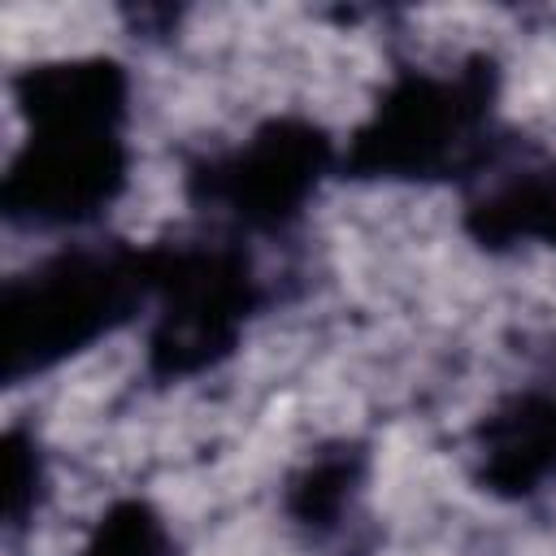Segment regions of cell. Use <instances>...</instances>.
<instances>
[{"label": "cell", "mask_w": 556, "mask_h": 556, "mask_svg": "<svg viewBox=\"0 0 556 556\" xmlns=\"http://www.w3.org/2000/svg\"><path fill=\"white\" fill-rule=\"evenodd\" d=\"M78 556H174V539L156 504L126 495L96 517Z\"/></svg>", "instance_id": "10"}, {"label": "cell", "mask_w": 556, "mask_h": 556, "mask_svg": "<svg viewBox=\"0 0 556 556\" xmlns=\"http://www.w3.org/2000/svg\"><path fill=\"white\" fill-rule=\"evenodd\" d=\"M13 100L26 126H126L130 74L113 56L35 61L13 78Z\"/></svg>", "instance_id": "7"}, {"label": "cell", "mask_w": 556, "mask_h": 556, "mask_svg": "<svg viewBox=\"0 0 556 556\" xmlns=\"http://www.w3.org/2000/svg\"><path fill=\"white\" fill-rule=\"evenodd\" d=\"M556 478V421L543 387L513 391L473 426V482L495 500H530Z\"/></svg>", "instance_id": "6"}, {"label": "cell", "mask_w": 556, "mask_h": 556, "mask_svg": "<svg viewBox=\"0 0 556 556\" xmlns=\"http://www.w3.org/2000/svg\"><path fill=\"white\" fill-rule=\"evenodd\" d=\"M152 300L148 248L130 243H78L43 256L26 274L4 282L0 300V352L4 382L52 374L83 356L113 330H122Z\"/></svg>", "instance_id": "2"}, {"label": "cell", "mask_w": 556, "mask_h": 556, "mask_svg": "<svg viewBox=\"0 0 556 556\" xmlns=\"http://www.w3.org/2000/svg\"><path fill=\"white\" fill-rule=\"evenodd\" d=\"M152 321L143 343L148 378L187 382L217 369L243 343L261 308V278L243 243L226 235L165 239L148 248Z\"/></svg>", "instance_id": "3"}, {"label": "cell", "mask_w": 556, "mask_h": 556, "mask_svg": "<svg viewBox=\"0 0 556 556\" xmlns=\"http://www.w3.org/2000/svg\"><path fill=\"white\" fill-rule=\"evenodd\" d=\"M334 169V139L317 122L282 113L252 126L239 143L200 156L187 169V200L239 230L278 235L308 213Z\"/></svg>", "instance_id": "4"}, {"label": "cell", "mask_w": 556, "mask_h": 556, "mask_svg": "<svg viewBox=\"0 0 556 556\" xmlns=\"http://www.w3.org/2000/svg\"><path fill=\"white\" fill-rule=\"evenodd\" d=\"M500 70L469 56L456 70H400L339 152L356 182H443L486 165L495 148Z\"/></svg>", "instance_id": "1"}, {"label": "cell", "mask_w": 556, "mask_h": 556, "mask_svg": "<svg viewBox=\"0 0 556 556\" xmlns=\"http://www.w3.org/2000/svg\"><path fill=\"white\" fill-rule=\"evenodd\" d=\"M365 486V447L330 443L317 447L282 486L287 517L308 534H330Z\"/></svg>", "instance_id": "9"}, {"label": "cell", "mask_w": 556, "mask_h": 556, "mask_svg": "<svg viewBox=\"0 0 556 556\" xmlns=\"http://www.w3.org/2000/svg\"><path fill=\"white\" fill-rule=\"evenodd\" d=\"M465 235L486 252L539 243L556 252V161L513 169L465 200Z\"/></svg>", "instance_id": "8"}, {"label": "cell", "mask_w": 556, "mask_h": 556, "mask_svg": "<svg viewBox=\"0 0 556 556\" xmlns=\"http://www.w3.org/2000/svg\"><path fill=\"white\" fill-rule=\"evenodd\" d=\"M543 395H547V408H552V421H556V382H552V387H543Z\"/></svg>", "instance_id": "12"}, {"label": "cell", "mask_w": 556, "mask_h": 556, "mask_svg": "<svg viewBox=\"0 0 556 556\" xmlns=\"http://www.w3.org/2000/svg\"><path fill=\"white\" fill-rule=\"evenodd\" d=\"M126 182V126H26L0 182V208L17 230H74L104 217Z\"/></svg>", "instance_id": "5"}, {"label": "cell", "mask_w": 556, "mask_h": 556, "mask_svg": "<svg viewBox=\"0 0 556 556\" xmlns=\"http://www.w3.org/2000/svg\"><path fill=\"white\" fill-rule=\"evenodd\" d=\"M43 500V452L26 430L4 434V530L17 534L30 526L35 508Z\"/></svg>", "instance_id": "11"}]
</instances>
